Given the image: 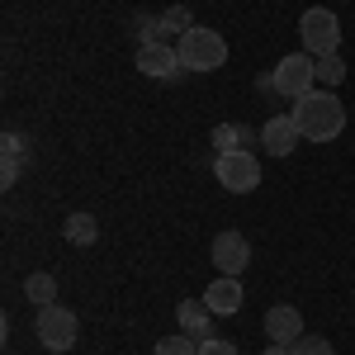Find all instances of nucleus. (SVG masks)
Masks as SVG:
<instances>
[{"label": "nucleus", "mask_w": 355, "mask_h": 355, "mask_svg": "<svg viewBox=\"0 0 355 355\" xmlns=\"http://www.w3.org/2000/svg\"><path fill=\"white\" fill-rule=\"evenodd\" d=\"M294 123L308 142H331L346 128V105L336 100V90H308L303 100H294Z\"/></svg>", "instance_id": "f257e3e1"}, {"label": "nucleus", "mask_w": 355, "mask_h": 355, "mask_svg": "<svg viewBox=\"0 0 355 355\" xmlns=\"http://www.w3.org/2000/svg\"><path fill=\"white\" fill-rule=\"evenodd\" d=\"M223 62H227V43L218 28L194 24L190 33H180V67L185 71H218Z\"/></svg>", "instance_id": "f03ea898"}, {"label": "nucleus", "mask_w": 355, "mask_h": 355, "mask_svg": "<svg viewBox=\"0 0 355 355\" xmlns=\"http://www.w3.org/2000/svg\"><path fill=\"white\" fill-rule=\"evenodd\" d=\"M308 90H318V57L313 53H289L275 62V95L303 100Z\"/></svg>", "instance_id": "7ed1b4c3"}, {"label": "nucleus", "mask_w": 355, "mask_h": 355, "mask_svg": "<svg viewBox=\"0 0 355 355\" xmlns=\"http://www.w3.org/2000/svg\"><path fill=\"white\" fill-rule=\"evenodd\" d=\"M299 33H303V53H313V57H331L341 48V19L331 10H322V5L303 10Z\"/></svg>", "instance_id": "20e7f679"}, {"label": "nucleus", "mask_w": 355, "mask_h": 355, "mask_svg": "<svg viewBox=\"0 0 355 355\" xmlns=\"http://www.w3.org/2000/svg\"><path fill=\"white\" fill-rule=\"evenodd\" d=\"M38 341L48 346V351H71L76 346V336H81V322H76V313L71 308H62V303H48V308H38Z\"/></svg>", "instance_id": "39448f33"}, {"label": "nucleus", "mask_w": 355, "mask_h": 355, "mask_svg": "<svg viewBox=\"0 0 355 355\" xmlns=\"http://www.w3.org/2000/svg\"><path fill=\"white\" fill-rule=\"evenodd\" d=\"M214 175H218L223 190L232 194H246L261 185V162L251 157V152H218V162H214Z\"/></svg>", "instance_id": "423d86ee"}, {"label": "nucleus", "mask_w": 355, "mask_h": 355, "mask_svg": "<svg viewBox=\"0 0 355 355\" xmlns=\"http://www.w3.org/2000/svg\"><path fill=\"white\" fill-rule=\"evenodd\" d=\"M137 71L152 76V81H171L175 71H185V67H180V48H171L166 38L142 43V48H137Z\"/></svg>", "instance_id": "0eeeda50"}, {"label": "nucleus", "mask_w": 355, "mask_h": 355, "mask_svg": "<svg viewBox=\"0 0 355 355\" xmlns=\"http://www.w3.org/2000/svg\"><path fill=\"white\" fill-rule=\"evenodd\" d=\"M214 266H218V275H242L251 266V246H246L242 232H218L214 237Z\"/></svg>", "instance_id": "6e6552de"}, {"label": "nucleus", "mask_w": 355, "mask_h": 355, "mask_svg": "<svg viewBox=\"0 0 355 355\" xmlns=\"http://www.w3.org/2000/svg\"><path fill=\"white\" fill-rule=\"evenodd\" d=\"M299 123H294V114H275L266 119V128H261V147L270 152V157H289L294 147H299Z\"/></svg>", "instance_id": "1a4fd4ad"}, {"label": "nucleus", "mask_w": 355, "mask_h": 355, "mask_svg": "<svg viewBox=\"0 0 355 355\" xmlns=\"http://www.w3.org/2000/svg\"><path fill=\"white\" fill-rule=\"evenodd\" d=\"M266 336H270L275 346H294L303 336V313L294 303H275L270 313H266Z\"/></svg>", "instance_id": "9d476101"}, {"label": "nucleus", "mask_w": 355, "mask_h": 355, "mask_svg": "<svg viewBox=\"0 0 355 355\" xmlns=\"http://www.w3.org/2000/svg\"><path fill=\"white\" fill-rule=\"evenodd\" d=\"M242 299L246 294H242V279H237V275H218V279L204 289V303H209L218 318H232V313L242 308Z\"/></svg>", "instance_id": "9b49d317"}, {"label": "nucleus", "mask_w": 355, "mask_h": 355, "mask_svg": "<svg viewBox=\"0 0 355 355\" xmlns=\"http://www.w3.org/2000/svg\"><path fill=\"white\" fill-rule=\"evenodd\" d=\"M175 318H180V331H185V336L204 341V336H209V322H214V308H209L204 299H180Z\"/></svg>", "instance_id": "f8f14e48"}, {"label": "nucleus", "mask_w": 355, "mask_h": 355, "mask_svg": "<svg viewBox=\"0 0 355 355\" xmlns=\"http://www.w3.org/2000/svg\"><path fill=\"white\" fill-rule=\"evenodd\" d=\"M0 152H5V162H0V185L10 190L15 180H19V171H24V157H28V142L19 133H5L0 137Z\"/></svg>", "instance_id": "ddd939ff"}, {"label": "nucleus", "mask_w": 355, "mask_h": 355, "mask_svg": "<svg viewBox=\"0 0 355 355\" xmlns=\"http://www.w3.org/2000/svg\"><path fill=\"white\" fill-rule=\"evenodd\" d=\"M24 294H28V303H33V308H48V303H57V279L48 270H33L24 279Z\"/></svg>", "instance_id": "4468645a"}, {"label": "nucleus", "mask_w": 355, "mask_h": 355, "mask_svg": "<svg viewBox=\"0 0 355 355\" xmlns=\"http://www.w3.org/2000/svg\"><path fill=\"white\" fill-rule=\"evenodd\" d=\"M95 237H100V223L90 214H71L67 218V242L71 246H95Z\"/></svg>", "instance_id": "2eb2a0df"}, {"label": "nucleus", "mask_w": 355, "mask_h": 355, "mask_svg": "<svg viewBox=\"0 0 355 355\" xmlns=\"http://www.w3.org/2000/svg\"><path fill=\"white\" fill-rule=\"evenodd\" d=\"M246 142H251V128H242V123H218L214 128V147L218 152H246Z\"/></svg>", "instance_id": "dca6fc26"}, {"label": "nucleus", "mask_w": 355, "mask_h": 355, "mask_svg": "<svg viewBox=\"0 0 355 355\" xmlns=\"http://www.w3.org/2000/svg\"><path fill=\"white\" fill-rule=\"evenodd\" d=\"M341 81H346V62H341V53L318 57V85H322V90H336Z\"/></svg>", "instance_id": "f3484780"}, {"label": "nucleus", "mask_w": 355, "mask_h": 355, "mask_svg": "<svg viewBox=\"0 0 355 355\" xmlns=\"http://www.w3.org/2000/svg\"><path fill=\"white\" fill-rule=\"evenodd\" d=\"M157 355H199V341L185 336V331H175V336H162L157 341Z\"/></svg>", "instance_id": "a211bd4d"}, {"label": "nucleus", "mask_w": 355, "mask_h": 355, "mask_svg": "<svg viewBox=\"0 0 355 355\" xmlns=\"http://www.w3.org/2000/svg\"><path fill=\"white\" fill-rule=\"evenodd\" d=\"M190 28H194V15L185 5H171L162 15V33H190Z\"/></svg>", "instance_id": "6ab92c4d"}, {"label": "nucleus", "mask_w": 355, "mask_h": 355, "mask_svg": "<svg viewBox=\"0 0 355 355\" xmlns=\"http://www.w3.org/2000/svg\"><path fill=\"white\" fill-rule=\"evenodd\" d=\"M133 33H137V48H142V43H157V38H162V19H157V15H137Z\"/></svg>", "instance_id": "aec40b11"}, {"label": "nucleus", "mask_w": 355, "mask_h": 355, "mask_svg": "<svg viewBox=\"0 0 355 355\" xmlns=\"http://www.w3.org/2000/svg\"><path fill=\"white\" fill-rule=\"evenodd\" d=\"M289 355H331V341H322V336H308V331H303L299 341L289 346Z\"/></svg>", "instance_id": "412c9836"}, {"label": "nucleus", "mask_w": 355, "mask_h": 355, "mask_svg": "<svg viewBox=\"0 0 355 355\" xmlns=\"http://www.w3.org/2000/svg\"><path fill=\"white\" fill-rule=\"evenodd\" d=\"M199 355H237V346H232V341H214V336H204V341H199Z\"/></svg>", "instance_id": "4be33fe9"}, {"label": "nucleus", "mask_w": 355, "mask_h": 355, "mask_svg": "<svg viewBox=\"0 0 355 355\" xmlns=\"http://www.w3.org/2000/svg\"><path fill=\"white\" fill-rule=\"evenodd\" d=\"M261 355H289V346H275V341H270V346H266Z\"/></svg>", "instance_id": "5701e85b"}]
</instances>
